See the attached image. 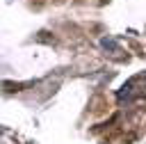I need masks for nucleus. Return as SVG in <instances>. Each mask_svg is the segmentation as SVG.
<instances>
[{
	"instance_id": "nucleus-1",
	"label": "nucleus",
	"mask_w": 146,
	"mask_h": 144,
	"mask_svg": "<svg viewBox=\"0 0 146 144\" xmlns=\"http://www.w3.org/2000/svg\"><path fill=\"white\" fill-rule=\"evenodd\" d=\"M100 46H103L105 50H112V53H116V50H119V43H116L112 37H103V39H100Z\"/></svg>"
},
{
	"instance_id": "nucleus-3",
	"label": "nucleus",
	"mask_w": 146,
	"mask_h": 144,
	"mask_svg": "<svg viewBox=\"0 0 146 144\" xmlns=\"http://www.w3.org/2000/svg\"><path fill=\"white\" fill-rule=\"evenodd\" d=\"M144 78H146V73H144Z\"/></svg>"
},
{
	"instance_id": "nucleus-2",
	"label": "nucleus",
	"mask_w": 146,
	"mask_h": 144,
	"mask_svg": "<svg viewBox=\"0 0 146 144\" xmlns=\"http://www.w3.org/2000/svg\"><path fill=\"white\" fill-rule=\"evenodd\" d=\"M130 89H132L130 85H125V87H121V91H119V98H123V96H128V94H130Z\"/></svg>"
}]
</instances>
